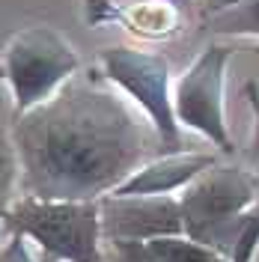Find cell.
Wrapping results in <instances>:
<instances>
[{"label": "cell", "instance_id": "14", "mask_svg": "<svg viewBox=\"0 0 259 262\" xmlns=\"http://www.w3.org/2000/svg\"><path fill=\"white\" fill-rule=\"evenodd\" d=\"M107 262H158V259H152L140 242H111Z\"/></svg>", "mask_w": 259, "mask_h": 262}, {"label": "cell", "instance_id": "11", "mask_svg": "<svg viewBox=\"0 0 259 262\" xmlns=\"http://www.w3.org/2000/svg\"><path fill=\"white\" fill-rule=\"evenodd\" d=\"M21 194L18 191V155L15 143L9 134H0V221L6 209L12 206V200Z\"/></svg>", "mask_w": 259, "mask_h": 262}, {"label": "cell", "instance_id": "7", "mask_svg": "<svg viewBox=\"0 0 259 262\" xmlns=\"http://www.w3.org/2000/svg\"><path fill=\"white\" fill-rule=\"evenodd\" d=\"M101 206V232L104 242H149L158 235H185V212L179 194H137L116 196L104 194Z\"/></svg>", "mask_w": 259, "mask_h": 262}, {"label": "cell", "instance_id": "1", "mask_svg": "<svg viewBox=\"0 0 259 262\" xmlns=\"http://www.w3.org/2000/svg\"><path fill=\"white\" fill-rule=\"evenodd\" d=\"M18 191L42 200H101L149 161V116L96 78H72L57 96L12 119Z\"/></svg>", "mask_w": 259, "mask_h": 262}, {"label": "cell", "instance_id": "9", "mask_svg": "<svg viewBox=\"0 0 259 262\" xmlns=\"http://www.w3.org/2000/svg\"><path fill=\"white\" fill-rule=\"evenodd\" d=\"M218 161L206 152H161L158 158L143 161L122 185H116L111 194L137 196V194H179L188 182H194L206 167Z\"/></svg>", "mask_w": 259, "mask_h": 262}, {"label": "cell", "instance_id": "12", "mask_svg": "<svg viewBox=\"0 0 259 262\" xmlns=\"http://www.w3.org/2000/svg\"><path fill=\"white\" fill-rule=\"evenodd\" d=\"M214 24L221 33H244L259 36V0H242L214 15Z\"/></svg>", "mask_w": 259, "mask_h": 262}, {"label": "cell", "instance_id": "4", "mask_svg": "<svg viewBox=\"0 0 259 262\" xmlns=\"http://www.w3.org/2000/svg\"><path fill=\"white\" fill-rule=\"evenodd\" d=\"M259 182L232 164H211L179 191L188 235L221 247L229 256L244 214L256 206Z\"/></svg>", "mask_w": 259, "mask_h": 262}, {"label": "cell", "instance_id": "6", "mask_svg": "<svg viewBox=\"0 0 259 262\" xmlns=\"http://www.w3.org/2000/svg\"><path fill=\"white\" fill-rule=\"evenodd\" d=\"M229 60H232L229 45H206L173 81V111L179 125L197 131L224 155L235 152V140L227 125V101H224Z\"/></svg>", "mask_w": 259, "mask_h": 262}, {"label": "cell", "instance_id": "8", "mask_svg": "<svg viewBox=\"0 0 259 262\" xmlns=\"http://www.w3.org/2000/svg\"><path fill=\"white\" fill-rule=\"evenodd\" d=\"M87 21H116L137 39H173L182 30V9L173 0H87Z\"/></svg>", "mask_w": 259, "mask_h": 262}, {"label": "cell", "instance_id": "10", "mask_svg": "<svg viewBox=\"0 0 259 262\" xmlns=\"http://www.w3.org/2000/svg\"><path fill=\"white\" fill-rule=\"evenodd\" d=\"M140 245L158 262H232L221 247L206 245L188 232L185 235H158V238H149Z\"/></svg>", "mask_w": 259, "mask_h": 262}, {"label": "cell", "instance_id": "13", "mask_svg": "<svg viewBox=\"0 0 259 262\" xmlns=\"http://www.w3.org/2000/svg\"><path fill=\"white\" fill-rule=\"evenodd\" d=\"M0 262H36L30 250V238L24 232H9V238L0 247Z\"/></svg>", "mask_w": 259, "mask_h": 262}, {"label": "cell", "instance_id": "2", "mask_svg": "<svg viewBox=\"0 0 259 262\" xmlns=\"http://www.w3.org/2000/svg\"><path fill=\"white\" fill-rule=\"evenodd\" d=\"M9 232H24L54 262H107L98 200H42L18 194L3 214Z\"/></svg>", "mask_w": 259, "mask_h": 262}, {"label": "cell", "instance_id": "3", "mask_svg": "<svg viewBox=\"0 0 259 262\" xmlns=\"http://www.w3.org/2000/svg\"><path fill=\"white\" fill-rule=\"evenodd\" d=\"M81 72V57L60 30L33 24L0 48V81L12 93V119L57 96Z\"/></svg>", "mask_w": 259, "mask_h": 262}, {"label": "cell", "instance_id": "15", "mask_svg": "<svg viewBox=\"0 0 259 262\" xmlns=\"http://www.w3.org/2000/svg\"><path fill=\"white\" fill-rule=\"evenodd\" d=\"M209 12L211 15H218V12H224V9H229V6H235V3H242V0H209Z\"/></svg>", "mask_w": 259, "mask_h": 262}, {"label": "cell", "instance_id": "5", "mask_svg": "<svg viewBox=\"0 0 259 262\" xmlns=\"http://www.w3.org/2000/svg\"><path fill=\"white\" fill-rule=\"evenodd\" d=\"M101 78L114 83L149 116L158 134L161 152H182V125L173 111V78L170 63L158 51L134 48V45H111L98 54Z\"/></svg>", "mask_w": 259, "mask_h": 262}]
</instances>
